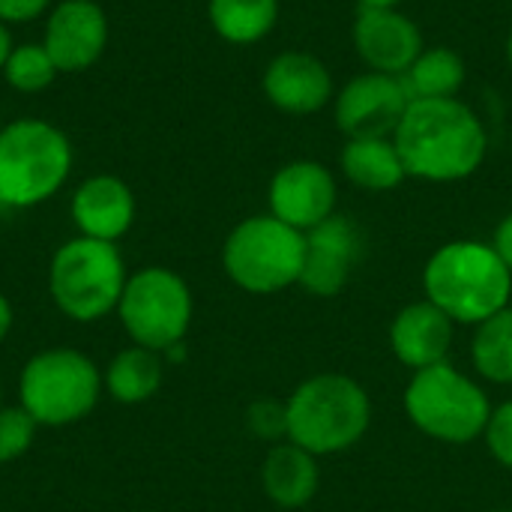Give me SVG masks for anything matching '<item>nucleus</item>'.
Segmentation results:
<instances>
[{"label":"nucleus","mask_w":512,"mask_h":512,"mask_svg":"<svg viewBox=\"0 0 512 512\" xmlns=\"http://www.w3.org/2000/svg\"><path fill=\"white\" fill-rule=\"evenodd\" d=\"M423 288L453 324L477 327L510 306L512 270L492 243L453 240L426 261Z\"/></svg>","instance_id":"2"},{"label":"nucleus","mask_w":512,"mask_h":512,"mask_svg":"<svg viewBox=\"0 0 512 512\" xmlns=\"http://www.w3.org/2000/svg\"><path fill=\"white\" fill-rule=\"evenodd\" d=\"M12 303L6 300V294H0V345H3V339L9 336V330H12Z\"/></svg>","instance_id":"30"},{"label":"nucleus","mask_w":512,"mask_h":512,"mask_svg":"<svg viewBox=\"0 0 512 512\" xmlns=\"http://www.w3.org/2000/svg\"><path fill=\"white\" fill-rule=\"evenodd\" d=\"M54 0H0V21L6 24H24L36 21L45 12H51Z\"/></svg>","instance_id":"28"},{"label":"nucleus","mask_w":512,"mask_h":512,"mask_svg":"<svg viewBox=\"0 0 512 512\" xmlns=\"http://www.w3.org/2000/svg\"><path fill=\"white\" fill-rule=\"evenodd\" d=\"M45 51L60 72L90 69L108 45V15L93 0H60L45 18Z\"/></svg>","instance_id":"13"},{"label":"nucleus","mask_w":512,"mask_h":512,"mask_svg":"<svg viewBox=\"0 0 512 512\" xmlns=\"http://www.w3.org/2000/svg\"><path fill=\"white\" fill-rule=\"evenodd\" d=\"M321 483V471H318V456H312L309 450L297 447V444H276L261 468V486L264 495L285 510H297L306 507Z\"/></svg>","instance_id":"18"},{"label":"nucleus","mask_w":512,"mask_h":512,"mask_svg":"<svg viewBox=\"0 0 512 512\" xmlns=\"http://www.w3.org/2000/svg\"><path fill=\"white\" fill-rule=\"evenodd\" d=\"M57 75H60V69L54 66V60L42 42L15 45L6 66H3L6 84L18 93H39V90L51 87Z\"/></svg>","instance_id":"24"},{"label":"nucleus","mask_w":512,"mask_h":512,"mask_svg":"<svg viewBox=\"0 0 512 512\" xmlns=\"http://www.w3.org/2000/svg\"><path fill=\"white\" fill-rule=\"evenodd\" d=\"M339 165L348 183L366 192H390L408 180L393 138H348L339 153Z\"/></svg>","instance_id":"19"},{"label":"nucleus","mask_w":512,"mask_h":512,"mask_svg":"<svg viewBox=\"0 0 512 512\" xmlns=\"http://www.w3.org/2000/svg\"><path fill=\"white\" fill-rule=\"evenodd\" d=\"M246 426L261 441H288V408L276 399H258L246 411Z\"/></svg>","instance_id":"26"},{"label":"nucleus","mask_w":512,"mask_h":512,"mask_svg":"<svg viewBox=\"0 0 512 512\" xmlns=\"http://www.w3.org/2000/svg\"><path fill=\"white\" fill-rule=\"evenodd\" d=\"M99 366L75 348H45L27 360L18 378L21 408L48 429L81 423L102 399Z\"/></svg>","instance_id":"6"},{"label":"nucleus","mask_w":512,"mask_h":512,"mask_svg":"<svg viewBox=\"0 0 512 512\" xmlns=\"http://www.w3.org/2000/svg\"><path fill=\"white\" fill-rule=\"evenodd\" d=\"M507 63H510V69H512V33H510V39H507Z\"/></svg>","instance_id":"33"},{"label":"nucleus","mask_w":512,"mask_h":512,"mask_svg":"<svg viewBox=\"0 0 512 512\" xmlns=\"http://www.w3.org/2000/svg\"><path fill=\"white\" fill-rule=\"evenodd\" d=\"M360 234L351 219L330 216L327 222L306 231V258L300 285L315 297H336L357 264Z\"/></svg>","instance_id":"15"},{"label":"nucleus","mask_w":512,"mask_h":512,"mask_svg":"<svg viewBox=\"0 0 512 512\" xmlns=\"http://www.w3.org/2000/svg\"><path fill=\"white\" fill-rule=\"evenodd\" d=\"M492 512H510V510H492Z\"/></svg>","instance_id":"34"},{"label":"nucleus","mask_w":512,"mask_h":512,"mask_svg":"<svg viewBox=\"0 0 512 512\" xmlns=\"http://www.w3.org/2000/svg\"><path fill=\"white\" fill-rule=\"evenodd\" d=\"M408 177L456 183L480 171L489 153V132L480 114L462 99H417L393 132Z\"/></svg>","instance_id":"1"},{"label":"nucleus","mask_w":512,"mask_h":512,"mask_svg":"<svg viewBox=\"0 0 512 512\" xmlns=\"http://www.w3.org/2000/svg\"><path fill=\"white\" fill-rule=\"evenodd\" d=\"M471 360L486 381L512 384V306H504L501 312L477 324Z\"/></svg>","instance_id":"23"},{"label":"nucleus","mask_w":512,"mask_h":512,"mask_svg":"<svg viewBox=\"0 0 512 512\" xmlns=\"http://www.w3.org/2000/svg\"><path fill=\"white\" fill-rule=\"evenodd\" d=\"M483 441H486L489 453L495 456V462L512 471V399L492 408Z\"/></svg>","instance_id":"27"},{"label":"nucleus","mask_w":512,"mask_h":512,"mask_svg":"<svg viewBox=\"0 0 512 512\" xmlns=\"http://www.w3.org/2000/svg\"><path fill=\"white\" fill-rule=\"evenodd\" d=\"M336 198V177L315 159H294L282 165L267 189L270 213L303 234L336 216Z\"/></svg>","instance_id":"11"},{"label":"nucleus","mask_w":512,"mask_h":512,"mask_svg":"<svg viewBox=\"0 0 512 512\" xmlns=\"http://www.w3.org/2000/svg\"><path fill=\"white\" fill-rule=\"evenodd\" d=\"M303 258L306 234L273 213L243 219L231 228L222 246V267L228 279L249 294H279L300 285Z\"/></svg>","instance_id":"7"},{"label":"nucleus","mask_w":512,"mask_h":512,"mask_svg":"<svg viewBox=\"0 0 512 512\" xmlns=\"http://www.w3.org/2000/svg\"><path fill=\"white\" fill-rule=\"evenodd\" d=\"M0 126H3V123H0Z\"/></svg>","instance_id":"36"},{"label":"nucleus","mask_w":512,"mask_h":512,"mask_svg":"<svg viewBox=\"0 0 512 512\" xmlns=\"http://www.w3.org/2000/svg\"><path fill=\"white\" fill-rule=\"evenodd\" d=\"M192 291L186 279L168 267H141L126 279L117 318L132 345L165 354L180 345L192 324Z\"/></svg>","instance_id":"9"},{"label":"nucleus","mask_w":512,"mask_h":512,"mask_svg":"<svg viewBox=\"0 0 512 512\" xmlns=\"http://www.w3.org/2000/svg\"><path fill=\"white\" fill-rule=\"evenodd\" d=\"M213 30L231 45L261 42L279 21V0H210Z\"/></svg>","instance_id":"22"},{"label":"nucleus","mask_w":512,"mask_h":512,"mask_svg":"<svg viewBox=\"0 0 512 512\" xmlns=\"http://www.w3.org/2000/svg\"><path fill=\"white\" fill-rule=\"evenodd\" d=\"M453 345V321L429 300L405 306L390 327V348L396 360L414 372L447 360Z\"/></svg>","instance_id":"17"},{"label":"nucleus","mask_w":512,"mask_h":512,"mask_svg":"<svg viewBox=\"0 0 512 512\" xmlns=\"http://www.w3.org/2000/svg\"><path fill=\"white\" fill-rule=\"evenodd\" d=\"M36 429L39 423L21 405H0V465L21 459L33 447Z\"/></svg>","instance_id":"25"},{"label":"nucleus","mask_w":512,"mask_h":512,"mask_svg":"<svg viewBox=\"0 0 512 512\" xmlns=\"http://www.w3.org/2000/svg\"><path fill=\"white\" fill-rule=\"evenodd\" d=\"M12 48H15V42H12L9 24H6V21H0V72H3V66H6V60H9V54H12Z\"/></svg>","instance_id":"31"},{"label":"nucleus","mask_w":512,"mask_h":512,"mask_svg":"<svg viewBox=\"0 0 512 512\" xmlns=\"http://www.w3.org/2000/svg\"><path fill=\"white\" fill-rule=\"evenodd\" d=\"M0 399H3V387H0Z\"/></svg>","instance_id":"35"},{"label":"nucleus","mask_w":512,"mask_h":512,"mask_svg":"<svg viewBox=\"0 0 512 512\" xmlns=\"http://www.w3.org/2000/svg\"><path fill=\"white\" fill-rule=\"evenodd\" d=\"M492 246H495V252L501 255V261L512 270V213H507V216L498 222Z\"/></svg>","instance_id":"29"},{"label":"nucleus","mask_w":512,"mask_h":512,"mask_svg":"<svg viewBox=\"0 0 512 512\" xmlns=\"http://www.w3.org/2000/svg\"><path fill=\"white\" fill-rule=\"evenodd\" d=\"M411 96L396 75L360 72L333 96L336 126L345 138H393Z\"/></svg>","instance_id":"10"},{"label":"nucleus","mask_w":512,"mask_h":512,"mask_svg":"<svg viewBox=\"0 0 512 512\" xmlns=\"http://www.w3.org/2000/svg\"><path fill=\"white\" fill-rule=\"evenodd\" d=\"M165 381V360L159 351L132 345L117 351L105 372H102V387L105 393L120 402V405H141L150 402Z\"/></svg>","instance_id":"20"},{"label":"nucleus","mask_w":512,"mask_h":512,"mask_svg":"<svg viewBox=\"0 0 512 512\" xmlns=\"http://www.w3.org/2000/svg\"><path fill=\"white\" fill-rule=\"evenodd\" d=\"M405 414L429 438L444 444H471L483 438L492 405L486 390L453 363H438L411 375L405 387Z\"/></svg>","instance_id":"8"},{"label":"nucleus","mask_w":512,"mask_h":512,"mask_svg":"<svg viewBox=\"0 0 512 512\" xmlns=\"http://www.w3.org/2000/svg\"><path fill=\"white\" fill-rule=\"evenodd\" d=\"M69 135L39 117L0 126V207L27 210L54 198L72 174Z\"/></svg>","instance_id":"4"},{"label":"nucleus","mask_w":512,"mask_h":512,"mask_svg":"<svg viewBox=\"0 0 512 512\" xmlns=\"http://www.w3.org/2000/svg\"><path fill=\"white\" fill-rule=\"evenodd\" d=\"M402 0H360V6H399Z\"/></svg>","instance_id":"32"},{"label":"nucleus","mask_w":512,"mask_h":512,"mask_svg":"<svg viewBox=\"0 0 512 512\" xmlns=\"http://www.w3.org/2000/svg\"><path fill=\"white\" fill-rule=\"evenodd\" d=\"M135 195L126 180L114 174H96L78 183L69 201L72 222L81 237L117 243L120 237L129 234L135 222Z\"/></svg>","instance_id":"16"},{"label":"nucleus","mask_w":512,"mask_h":512,"mask_svg":"<svg viewBox=\"0 0 512 512\" xmlns=\"http://www.w3.org/2000/svg\"><path fill=\"white\" fill-rule=\"evenodd\" d=\"M126 279L129 273L117 243L81 234L66 240L48 267V291L54 306L78 324H93L117 312Z\"/></svg>","instance_id":"5"},{"label":"nucleus","mask_w":512,"mask_h":512,"mask_svg":"<svg viewBox=\"0 0 512 512\" xmlns=\"http://www.w3.org/2000/svg\"><path fill=\"white\" fill-rule=\"evenodd\" d=\"M288 441L312 456L351 450L372 423V402L363 384L348 375L324 372L303 381L288 399Z\"/></svg>","instance_id":"3"},{"label":"nucleus","mask_w":512,"mask_h":512,"mask_svg":"<svg viewBox=\"0 0 512 512\" xmlns=\"http://www.w3.org/2000/svg\"><path fill=\"white\" fill-rule=\"evenodd\" d=\"M354 48L372 72L402 78L420 57L423 33L399 6H360L354 21Z\"/></svg>","instance_id":"12"},{"label":"nucleus","mask_w":512,"mask_h":512,"mask_svg":"<svg viewBox=\"0 0 512 512\" xmlns=\"http://www.w3.org/2000/svg\"><path fill=\"white\" fill-rule=\"evenodd\" d=\"M465 78H468V69H465L462 54L447 48V45H435V48L420 51V57L402 75V84H405L411 102H417V99H459Z\"/></svg>","instance_id":"21"},{"label":"nucleus","mask_w":512,"mask_h":512,"mask_svg":"<svg viewBox=\"0 0 512 512\" xmlns=\"http://www.w3.org/2000/svg\"><path fill=\"white\" fill-rule=\"evenodd\" d=\"M261 87L273 108L294 117L318 114L336 96V84L327 63L309 51L276 54L264 69Z\"/></svg>","instance_id":"14"}]
</instances>
